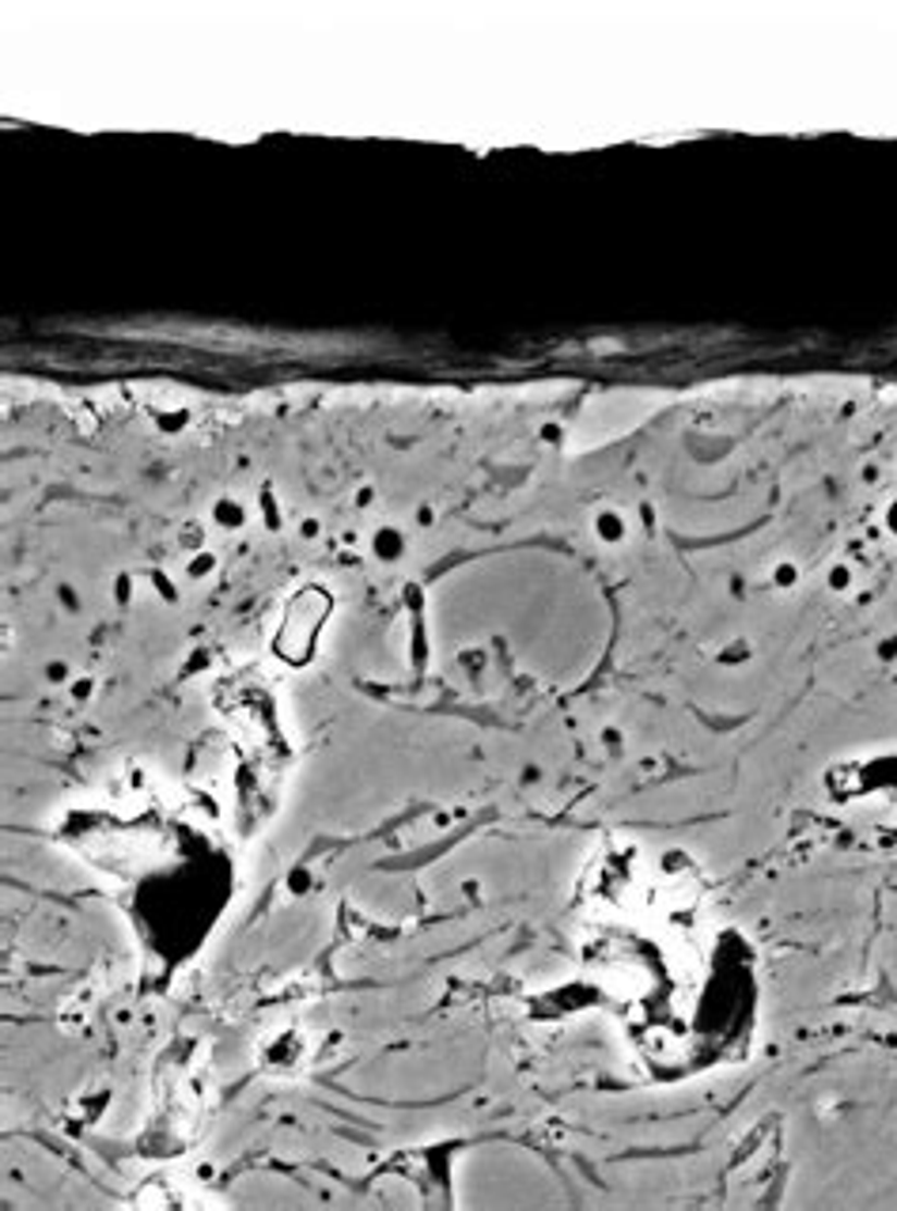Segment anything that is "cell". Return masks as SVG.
Wrapping results in <instances>:
<instances>
[{
    "mask_svg": "<svg viewBox=\"0 0 897 1211\" xmlns=\"http://www.w3.org/2000/svg\"><path fill=\"white\" fill-rule=\"evenodd\" d=\"M327 614H330L327 591H319V588L299 591V595L288 603V614H284V625H281V637H277V652H281V659H288V663H307V659H311L315 637H319V629H322V621H327Z\"/></svg>",
    "mask_w": 897,
    "mask_h": 1211,
    "instance_id": "1",
    "label": "cell"
}]
</instances>
